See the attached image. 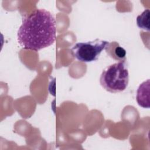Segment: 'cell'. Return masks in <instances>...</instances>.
I'll use <instances>...</instances> for the list:
<instances>
[{"label":"cell","instance_id":"obj_1","mask_svg":"<svg viewBox=\"0 0 150 150\" xmlns=\"http://www.w3.org/2000/svg\"><path fill=\"white\" fill-rule=\"evenodd\" d=\"M56 21L44 9H37L22 19L17 34L18 41L25 49L38 51L52 45L56 40Z\"/></svg>","mask_w":150,"mask_h":150},{"label":"cell","instance_id":"obj_2","mask_svg":"<svg viewBox=\"0 0 150 150\" xmlns=\"http://www.w3.org/2000/svg\"><path fill=\"white\" fill-rule=\"evenodd\" d=\"M129 81V73L125 62H118L105 67L103 71L100 82L107 91L112 93L124 91Z\"/></svg>","mask_w":150,"mask_h":150},{"label":"cell","instance_id":"obj_3","mask_svg":"<svg viewBox=\"0 0 150 150\" xmlns=\"http://www.w3.org/2000/svg\"><path fill=\"white\" fill-rule=\"evenodd\" d=\"M108 42L96 39L87 42H79L75 44L71 52L74 56L82 62H91L98 59L101 52L105 49Z\"/></svg>","mask_w":150,"mask_h":150},{"label":"cell","instance_id":"obj_4","mask_svg":"<svg viewBox=\"0 0 150 150\" xmlns=\"http://www.w3.org/2000/svg\"><path fill=\"white\" fill-rule=\"evenodd\" d=\"M149 84L148 79L141 83L137 91V102L139 106L143 108H149Z\"/></svg>","mask_w":150,"mask_h":150},{"label":"cell","instance_id":"obj_5","mask_svg":"<svg viewBox=\"0 0 150 150\" xmlns=\"http://www.w3.org/2000/svg\"><path fill=\"white\" fill-rule=\"evenodd\" d=\"M105 49L108 55L114 60L119 62L126 61V51L117 42H109Z\"/></svg>","mask_w":150,"mask_h":150},{"label":"cell","instance_id":"obj_6","mask_svg":"<svg viewBox=\"0 0 150 150\" xmlns=\"http://www.w3.org/2000/svg\"><path fill=\"white\" fill-rule=\"evenodd\" d=\"M149 9H147L137 16V23L139 28L148 31L149 30Z\"/></svg>","mask_w":150,"mask_h":150}]
</instances>
